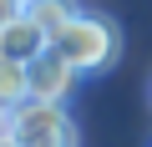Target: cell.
<instances>
[{
    "label": "cell",
    "mask_w": 152,
    "mask_h": 147,
    "mask_svg": "<svg viewBox=\"0 0 152 147\" xmlns=\"http://www.w3.org/2000/svg\"><path fill=\"white\" fill-rule=\"evenodd\" d=\"M20 15H26V0H0V31L10 20H20Z\"/></svg>",
    "instance_id": "cell-7"
},
{
    "label": "cell",
    "mask_w": 152,
    "mask_h": 147,
    "mask_svg": "<svg viewBox=\"0 0 152 147\" xmlns=\"http://www.w3.org/2000/svg\"><path fill=\"white\" fill-rule=\"evenodd\" d=\"M56 46V36L46 31V26H36L31 15H20V20H10L5 31H0V56H10V61H36V56H46Z\"/></svg>",
    "instance_id": "cell-4"
},
{
    "label": "cell",
    "mask_w": 152,
    "mask_h": 147,
    "mask_svg": "<svg viewBox=\"0 0 152 147\" xmlns=\"http://www.w3.org/2000/svg\"><path fill=\"white\" fill-rule=\"evenodd\" d=\"M56 51L76 66V71H107L117 56H122V31L96 15V10H81L66 31H56Z\"/></svg>",
    "instance_id": "cell-1"
},
{
    "label": "cell",
    "mask_w": 152,
    "mask_h": 147,
    "mask_svg": "<svg viewBox=\"0 0 152 147\" xmlns=\"http://www.w3.org/2000/svg\"><path fill=\"white\" fill-rule=\"evenodd\" d=\"M26 15L56 36V31H66L76 15H81V5H76V0H26Z\"/></svg>",
    "instance_id": "cell-6"
},
{
    "label": "cell",
    "mask_w": 152,
    "mask_h": 147,
    "mask_svg": "<svg viewBox=\"0 0 152 147\" xmlns=\"http://www.w3.org/2000/svg\"><path fill=\"white\" fill-rule=\"evenodd\" d=\"M31 102V76H26V61H10V56H0V112H10Z\"/></svg>",
    "instance_id": "cell-5"
},
{
    "label": "cell",
    "mask_w": 152,
    "mask_h": 147,
    "mask_svg": "<svg viewBox=\"0 0 152 147\" xmlns=\"http://www.w3.org/2000/svg\"><path fill=\"white\" fill-rule=\"evenodd\" d=\"M0 147H20V142H0Z\"/></svg>",
    "instance_id": "cell-8"
},
{
    "label": "cell",
    "mask_w": 152,
    "mask_h": 147,
    "mask_svg": "<svg viewBox=\"0 0 152 147\" xmlns=\"http://www.w3.org/2000/svg\"><path fill=\"white\" fill-rule=\"evenodd\" d=\"M26 76H31V102H66V91H71V81H76V66L51 46L46 56H36V61L26 66Z\"/></svg>",
    "instance_id": "cell-3"
},
{
    "label": "cell",
    "mask_w": 152,
    "mask_h": 147,
    "mask_svg": "<svg viewBox=\"0 0 152 147\" xmlns=\"http://www.w3.org/2000/svg\"><path fill=\"white\" fill-rule=\"evenodd\" d=\"M10 127L20 147H76V122L61 102H20L10 107Z\"/></svg>",
    "instance_id": "cell-2"
}]
</instances>
